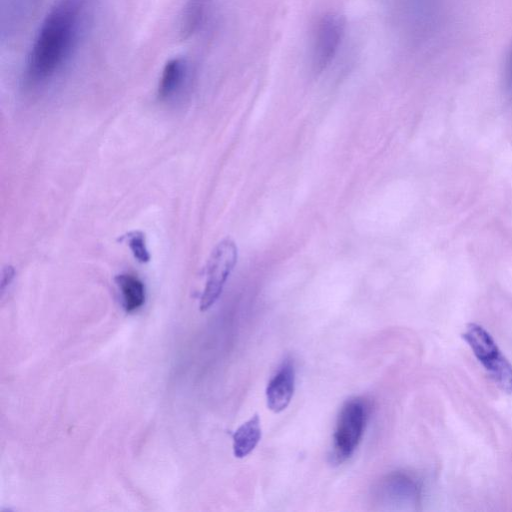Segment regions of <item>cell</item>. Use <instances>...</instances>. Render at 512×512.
Listing matches in <instances>:
<instances>
[{
  "label": "cell",
  "instance_id": "6da1fadb",
  "mask_svg": "<svg viewBox=\"0 0 512 512\" xmlns=\"http://www.w3.org/2000/svg\"><path fill=\"white\" fill-rule=\"evenodd\" d=\"M92 8V0H56L29 47L23 70L27 87L47 86L66 71L84 41Z\"/></svg>",
  "mask_w": 512,
  "mask_h": 512
},
{
  "label": "cell",
  "instance_id": "7a4b0ae2",
  "mask_svg": "<svg viewBox=\"0 0 512 512\" xmlns=\"http://www.w3.org/2000/svg\"><path fill=\"white\" fill-rule=\"evenodd\" d=\"M368 418V405L359 397L349 399L340 409L333 434L330 458L340 464L352 456L359 445Z\"/></svg>",
  "mask_w": 512,
  "mask_h": 512
},
{
  "label": "cell",
  "instance_id": "3957f363",
  "mask_svg": "<svg viewBox=\"0 0 512 512\" xmlns=\"http://www.w3.org/2000/svg\"><path fill=\"white\" fill-rule=\"evenodd\" d=\"M463 338L493 381L502 390L512 394V365L501 353L488 331L478 324L471 323L466 327Z\"/></svg>",
  "mask_w": 512,
  "mask_h": 512
},
{
  "label": "cell",
  "instance_id": "277c9868",
  "mask_svg": "<svg viewBox=\"0 0 512 512\" xmlns=\"http://www.w3.org/2000/svg\"><path fill=\"white\" fill-rule=\"evenodd\" d=\"M237 259L238 248L231 238L221 240L214 247L206 265V282L200 299L201 311H206L218 300Z\"/></svg>",
  "mask_w": 512,
  "mask_h": 512
},
{
  "label": "cell",
  "instance_id": "5b68a950",
  "mask_svg": "<svg viewBox=\"0 0 512 512\" xmlns=\"http://www.w3.org/2000/svg\"><path fill=\"white\" fill-rule=\"evenodd\" d=\"M346 31L345 20L336 13H327L317 21L311 44V67L314 72L326 70L336 58Z\"/></svg>",
  "mask_w": 512,
  "mask_h": 512
},
{
  "label": "cell",
  "instance_id": "8992f818",
  "mask_svg": "<svg viewBox=\"0 0 512 512\" xmlns=\"http://www.w3.org/2000/svg\"><path fill=\"white\" fill-rule=\"evenodd\" d=\"M377 497L384 505L410 507L418 504L420 487L409 474L393 472L381 480Z\"/></svg>",
  "mask_w": 512,
  "mask_h": 512
},
{
  "label": "cell",
  "instance_id": "52a82bcc",
  "mask_svg": "<svg viewBox=\"0 0 512 512\" xmlns=\"http://www.w3.org/2000/svg\"><path fill=\"white\" fill-rule=\"evenodd\" d=\"M191 77L192 65L186 57L176 56L169 59L163 66L158 81V99L163 102L175 100L189 85Z\"/></svg>",
  "mask_w": 512,
  "mask_h": 512
},
{
  "label": "cell",
  "instance_id": "ba28073f",
  "mask_svg": "<svg viewBox=\"0 0 512 512\" xmlns=\"http://www.w3.org/2000/svg\"><path fill=\"white\" fill-rule=\"evenodd\" d=\"M295 388V368L290 359H286L278 367L268 382L266 401L268 408L279 413L289 405Z\"/></svg>",
  "mask_w": 512,
  "mask_h": 512
},
{
  "label": "cell",
  "instance_id": "9c48e42d",
  "mask_svg": "<svg viewBox=\"0 0 512 512\" xmlns=\"http://www.w3.org/2000/svg\"><path fill=\"white\" fill-rule=\"evenodd\" d=\"M213 0H186L179 21L182 37L190 38L199 33L210 15Z\"/></svg>",
  "mask_w": 512,
  "mask_h": 512
},
{
  "label": "cell",
  "instance_id": "30bf717a",
  "mask_svg": "<svg viewBox=\"0 0 512 512\" xmlns=\"http://www.w3.org/2000/svg\"><path fill=\"white\" fill-rule=\"evenodd\" d=\"M261 439V425L258 414H254L233 434V453L237 458L250 454Z\"/></svg>",
  "mask_w": 512,
  "mask_h": 512
},
{
  "label": "cell",
  "instance_id": "8fae6325",
  "mask_svg": "<svg viewBox=\"0 0 512 512\" xmlns=\"http://www.w3.org/2000/svg\"><path fill=\"white\" fill-rule=\"evenodd\" d=\"M115 282L120 290L123 307L126 312L137 311L145 302V286L135 275L130 273L119 274Z\"/></svg>",
  "mask_w": 512,
  "mask_h": 512
},
{
  "label": "cell",
  "instance_id": "7c38bea8",
  "mask_svg": "<svg viewBox=\"0 0 512 512\" xmlns=\"http://www.w3.org/2000/svg\"><path fill=\"white\" fill-rule=\"evenodd\" d=\"M414 17L423 31H429L436 24L441 0H411Z\"/></svg>",
  "mask_w": 512,
  "mask_h": 512
},
{
  "label": "cell",
  "instance_id": "4fadbf2b",
  "mask_svg": "<svg viewBox=\"0 0 512 512\" xmlns=\"http://www.w3.org/2000/svg\"><path fill=\"white\" fill-rule=\"evenodd\" d=\"M120 240L127 243L133 256L140 263H147L150 261V253L147 249L145 234L142 231L134 230L128 232L123 235Z\"/></svg>",
  "mask_w": 512,
  "mask_h": 512
},
{
  "label": "cell",
  "instance_id": "5bb4252c",
  "mask_svg": "<svg viewBox=\"0 0 512 512\" xmlns=\"http://www.w3.org/2000/svg\"><path fill=\"white\" fill-rule=\"evenodd\" d=\"M504 79H505V86L507 88V91L512 96V45H511L510 49L508 50V53H507L506 59H505Z\"/></svg>",
  "mask_w": 512,
  "mask_h": 512
},
{
  "label": "cell",
  "instance_id": "9a60e30c",
  "mask_svg": "<svg viewBox=\"0 0 512 512\" xmlns=\"http://www.w3.org/2000/svg\"><path fill=\"white\" fill-rule=\"evenodd\" d=\"M15 276V270L12 266H6L4 267L2 271V277H1V292L2 295L5 292V289L10 285L13 278Z\"/></svg>",
  "mask_w": 512,
  "mask_h": 512
}]
</instances>
